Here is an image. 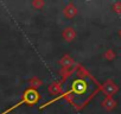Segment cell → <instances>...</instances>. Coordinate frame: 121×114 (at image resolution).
I'll use <instances>...</instances> for the list:
<instances>
[{"label":"cell","mask_w":121,"mask_h":114,"mask_svg":"<svg viewBox=\"0 0 121 114\" xmlns=\"http://www.w3.org/2000/svg\"><path fill=\"white\" fill-rule=\"evenodd\" d=\"M37 97H38V94H37V92L36 90H32V89H30V90H27L26 93H25V95H24V99L20 101V102H18L17 105H14L13 107H10L9 109H6L5 112H3L1 114H7V113H10L11 110H13L16 107H18V106H20V105H23V103H25V102H35L36 100H37Z\"/></svg>","instance_id":"6da1fadb"}]
</instances>
